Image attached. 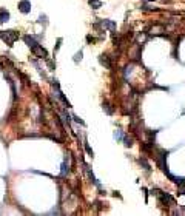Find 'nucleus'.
I'll use <instances>...</instances> for the list:
<instances>
[{
	"label": "nucleus",
	"mask_w": 185,
	"mask_h": 216,
	"mask_svg": "<svg viewBox=\"0 0 185 216\" xmlns=\"http://www.w3.org/2000/svg\"><path fill=\"white\" fill-rule=\"evenodd\" d=\"M19 9L23 14H28L31 11V3L28 2V0H20V2H19Z\"/></svg>",
	"instance_id": "obj_3"
},
{
	"label": "nucleus",
	"mask_w": 185,
	"mask_h": 216,
	"mask_svg": "<svg viewBox=\"0 0 185 216\" xmlns=\"http://www.w3.org/2000/svg\"><path fill=\"white\" fill-rule=\"evenodd\" d=\"M31 51H33L37 57H42V59H46V57H48V53H46V50H45V48H42L39 43L31 48Z\"/></svg>",
	"instance_id": "obj_2"
},
{
	"label": "nucleus",
	"mask_w": 185,
	"mask_h": 216,
	"mask_svg": "<svg viewBox=\"0 0 185 216\" xmlns=\"http://www.w3.org/2000/svg\"><path fill=\"white\" fill-rule=\"evenodd\" d=\"M100 25H102L103 28L110 30V31H114V30H116V23H114V22H111V20H102V22H100Z\"/></svg>",
	"instance_id": "obj_4"
},
{
	"label": "nucleus",
	"mask_w": 185,
	"mask_h": 216,
	"mask_svg": "<svg viewBox=\"0 0 185 216\" xmlns=\"http://www.w3.org/2000/svg\"><path fill=\"white\" fill-rule=\"evenodd\" d=\"M82 56H83V54H82V51L76 53V56H74V62H76V63H79V62L82 60Z\"/></svg>",
	"instance_id": "obj_12"
},
{
	"label": "nucleus",
	"mask_w": 185,
	"mask_h": 216,
	"mask_svg": "<svg viewBox=\"0 0 185 216\" xmlns=\"http://www.w3.org/2000/svg\"><path fill=\"white\" fill-rule=\"evenodd\" d=\"M73 117H74V121H76V122H77V124H80V125H85V122H83V121H82V119H80V117H79V116H76V114H74V116H73Z\"/></svg>",
	"instance_id": "obj_16"
},
{
	"label": "nucleus",
	"mask_w": 185,
	"mask_h": 216,
	"mask_svg": "<svg viewBox=\"0 0 185 216\" xmlns=\"http://www.w3.org/2000/svg\"><path fill=\"white\" fill-rule=\"evenodd\" d=\"M46 62H48L50 69H56V65H54V62H53V60H46Z\"/></svg>",
	"instance_id": "obj_18"
},
{
	"label": "nucleus",
	"mask_w": 185,
	"mask_h": 216,
	"mask_svg": "<svg viewBox=\"0 0 185 216\" xmlns=\"http://www.w3.org/2000/svg\"><path fill=\"white\" fill-rule=\"evenodd\" d=\"M0 37H2V39L6 42V45L11 46V45L19 39V33L14 31V30H9V31H0Z\"/></svg>",
	"instance_id": "obj_1"
},
{
	"label": "nucleus",
	"mask_w": 185,
	"mask_h": 216,
	"mask_svg": "<svg viewBox=\"0 0 185 216\" xmlns=\"http://www.w3.org/2000/svg\"><path fill=\"white\" fill-rule=\"evenodd\" d=\"M103 110H105V111H106L108 114H113V111H114V110H113V108H111V107H110L108 104H106V105L103 104Z\"/></svg>",
	"instance_id": "obj_15"
},
{
	"label": "nucleus",
	"mask_w": 185,
	"mask_h": 216,
	"mask_svg": "<svg viewBox=\"0 0 185 216\" xmlns=\"http://www.w3.org/2000/svg\"><path fill=\"white\" fill-rule=\"evenodd\" d=\"M179 195H185V184L183 182L179 184Z\"/></svg>",
	"instance_id": "obj_14"
},
{
	"label": "nucleus",
	"mask_w": 185,
	"mask_h": 216,
	"mask_svg": "<svg viewBox=\"0 0 185 216\" xmlns=\"http://www.w3.org/2000/svg\"><path fill=\"white\" fill-rule=\"evenodd\" d=\"M57 96H59V97L62 99V102H63V104H65V105H66L68 108H69V107H71V105H69V102H68V99H66V97H65V96H63V93H62V91L59 90V87H57Z\"/></svg>",
	"instance_id": "obj_9"
},
{
	"label": "nucleus",
	"mask_w": 185,
	"mask_h": 216,
	"mask_svg": "<svg viewBox=\"0 0 185 216\" xmlns=\"http://www.w3.org/2000/svg\"><path fill=\"white\" fill-rule=\"evenodd\" d=\"M23 40H25V43H26L30 48H33V46H36V45H37L36 39H34V37H31V36H23Z\"/></svg>",
	"instance_id": "obj_5"
},
{
	"label": "nucleus",
	"mask_w": 185,
	"mask_h": 216,
	"mask_svg": "<svg viewBox=\"0 0 185 216\" xmlns=\"http://www.w3.org/2000/svg\"><path fill=\"white\" fill-rule=\"evenodd\" d=\"M114 139H117V140L122 139V131H120V130H116V131H114Z\"/></svg>",
	"instance_id": "obj_13"
},
{
	"label": "nucleus",
	"mask_w": 185,
	"mask_h": 216,
	"mask_svg": "<svg viewBox=\"0 0 185 216\" xmlns=\"http://www.w3.org/2000/svg\"><path fill=\"white\" fill-rule=\"evenodd\" d=\"M39 22H40V23H45V25H46V23H48V20H46V16H40V17H39Z\"/></svg>",
	"instance_id": "obj_17"
},
{
	"label": "nucleus",
	"mask_w": 185,
	"mask_h": 216,
	"mask_svg": "<svg viewBox=\"0 0 185 216\" xmlns=\"http://www.w3.org/2000/svg\"><path fill=\"white\" fill-rule=\"evenodd\" d=\"M89 5L94 8V9H97V8L102 6V2H100V0H89Z\"/></svg>",
	"instance_id": "obj_10"
},
{
	"label": "nucleus",
	"mask_w": 185,
	"mask_h": 216,
	"mask_svg": "<svg viewBox=\"0 0 185 216\" xmlns=\"http://www.w3.org/2000/svg\"><path fill=\"white\" fill-rule=\"evenodd\" d=\"M99 62L103 65V66H106V68H111V63H110V60H108V57L105 56V54H102L100 57H99Z\"/></svg>",
	"instance_id": "obj_8"
},
{
	"label": "nucleus",
	"mask_w": 185,
	"mask_h": 216,
	"mask_svg": "<svg viewBox=\"0 0 185 216\" xmlns=\"http://www.w3.org/2000/svg\"><path fill=\"white\" fill-rule=\"evenodd\" d=\"M9 20V12L6 9H0V23H5Z\"/></svg>",
	"instance_id": "obj_6"
},
{
	"label": "nucleus",
	"mask_w": 185,
	"mask_h": 216,
	"mask_svg": "<svg viewBox=\"0 0 185 216\" xmlns=\"http://www.w3.org/2000/svg\"><path fill=\"white\" fill-rule=\"evenodd\" d=\"M69 172V168H68V165H66V162H63L62 164V176H66V173Z\"/></svg>",
	"instance_id": "obj_11"
},
{
	"label": "nucleus",
	"mask_w": 185,
	"mask_h": 216,
	"mask_svg": "<svg viewBox=\"0 0 185 216\" xmlns=\"http://www.w3.org/2000/svg\"><path fill=\"white\" fill-rule=\"evenodd\" d=\"M85 170H86V173H88V176H89V179H91V182H94L96 185H99V182H97V179H96V176L92 175V172H91V168L88 165H85Z\"/></svg>",
	"instance_id": "obj_7"
}]
</instances>
